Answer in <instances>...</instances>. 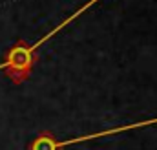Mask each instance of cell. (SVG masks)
I'll return each mask as SVG.
<instances>
[{
    "label": "cell",
    "mask_w": 157,
    "mask_h": 150,
    "mask_svg": "<svg viewBox=\"0 0 157 150\" xmlns=\"http://www.w3.org/2000/svg\"><path fill=\"white\" fill-rule=\"evenodd\" d=\"M150 124H157V117L155 119H148V121H141V123L124 124V126H115V128H110V130H104V132H97V134L73 137V139H68V141H57L49 134H40L37 139H33L29 143V150H62L66 147H70V145H75V143H84V141H90V139H99V137H104V136L126 132V130H132V128H143V126H150Z\"/></svg>",
    "instance_id": "6da1fadb"
}]
</instances>
